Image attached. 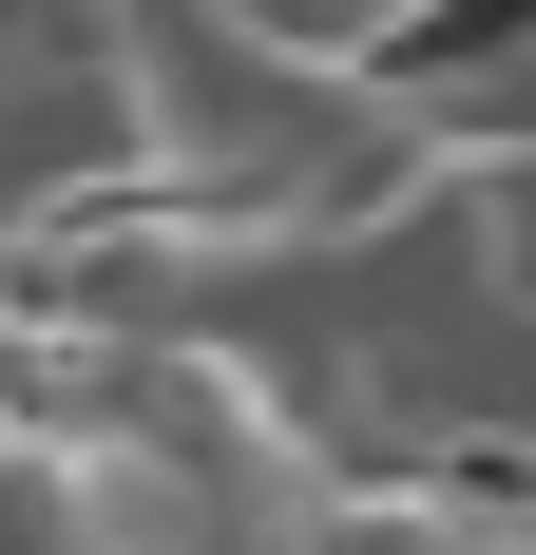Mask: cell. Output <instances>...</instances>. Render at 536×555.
<instances>
[{
  "label": "cell",
  "mask_w": 536,
  "mask_h": 555,
  "mask_svg": "<svg viewBox=\"0 0 536 555\" xmlns=\"http://www.w3.org/2000/svg\"><path fill=\"white\" fill-rule=\"evenodd\" d=\"M0 345H20V287H0Z\"/></svg>",
  "instance_id": "6da1fadb"
}]
</instances>
